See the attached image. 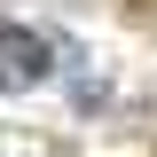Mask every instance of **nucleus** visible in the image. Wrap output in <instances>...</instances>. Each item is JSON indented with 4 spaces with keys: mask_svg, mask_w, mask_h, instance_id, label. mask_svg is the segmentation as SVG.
<instances>
[{
    "mask_svg": "<svg viewBox=\"0 0 157 157\" xmlns=\"http://www.w3.org/2000/svg\"><path fill=\"white\" fill-rule=\"evenodd\" d=\"M47 71H55L47 39H39V32H24V24H0V86H39Z\"/></svg>",
    "mask_w": 157,
    "mask_h": 157,
    "instance_id": "obj_1",
    "label": "nucleus"
}]
</instances>
